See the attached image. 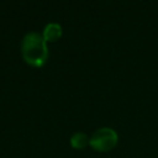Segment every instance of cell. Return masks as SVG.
I'll return each instance as SVG.
<instances>
[{"instance_id":"4","label":"cell","mask_w":158,"mask_h":158,"mask_svg":"<svg viewBox=\"0 0 158 158\" xmlns=\"http://www.w3.org/2000/svg\"><path fill=\"white\" fill-rule=\"evenodd\" d=\"M90 137H88L86 133L84 132H77L70 137V146L75 149H81L86 144H89Z\"/></svg>"},{"instance_id":"3","label":"cell","mask_w":158,"mask_h":158,"mask_svg":"<svg viewBox=\"0 0 158 158\" xmlns=\"http://www.w3.org/2000/svg\"><path fill=\"white\" fill-rule=\"evenodd\" d=\"M43 38L46 40V42H53L60 38L62 36V27L59 23L57 22H49L46 25L43 33H42Z\"/></svg>"},{"instance_id":"2","label":"cell","mask_w":158,"mask_h":158,"mask_svg":"<svg viewBox=\"0 0 158 158\" xmlns=\"http://www.w3.org/2000/svg\"><path fill=\"white\" fill-rule=\"evenodd\" d=\"M118 136L115 130L110 127H101L91 135L89 144L98 152H107L116 146Z\"/></svg>"},{"instance_id":"1","label":"cell","mask_w":158,"mask_h":158,"mask_svg":"<svg viewBox=\"0 0 158 158\" xmlns=\"http://www.w3.org/2000/svg\"><path fill=\"white\" fill-rule=\"evenodd\" d=\"M21 53L26 63L32 67H42L48 58L47 42L38 32H28L21 42Z\"/></svg>"}]
</instances>
